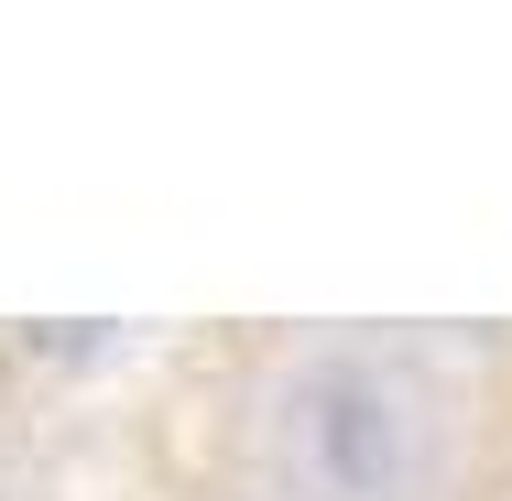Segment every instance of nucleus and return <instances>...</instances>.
Instances as JSON below:
<instances>
[{
	"label": "nucleus",
	"instance_id": "obj_1",
	"mask_svg": "<svg viewBox=\"0 0 512 501\" xmlns=\"http://www.w3.org/2000/svg\"><path fill=\"white\" fill-rule=\"evenodd\" d=\"M284 458H295L306 501H404L425 447H414V414L382 371L327 360L284 393Z\"/></svg>",
	"mask_w": 512,
	"mask_h": 501
}]
</instances>
